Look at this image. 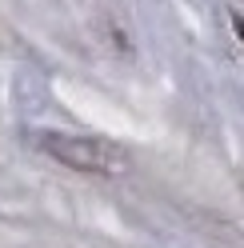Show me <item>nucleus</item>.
I'll use <instances>...</instances> for the list:
<instances>
[{"label":"nucleus","instance_id":"obj_1","mask_svg":"<svg viewBox=\"0 0 244 248\" xmlns=\"http://www.w3.org/2000/svg\"><path fill=\"white\" fill-rule=\"evenodd\" d=\"M40 152H48L52 160L76 168V172H92V176H120L128 168V156L108 140L96 136H72V132H40L36 136Z\"/></svg>","mask_w":244,"mask_h":248},{"label":"nucleus","instance_id":"obj_2","mask_svg":"<svg viewBox=\"0 0 244 248\" xmlns=\"http://www.w3.org/2000/svg\"><path fill=\"white\" fill-rule=\"evenodd\" d=\"M232 24H236V32H240V40H244V20H240V16H232Z\"/></svg>","mask_w":244,"mask_h":248}]
</instances>
